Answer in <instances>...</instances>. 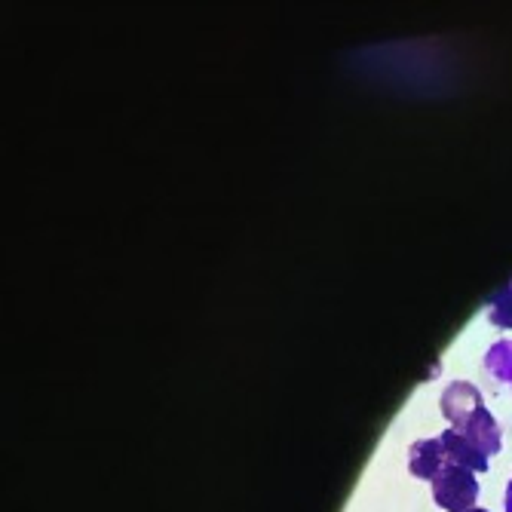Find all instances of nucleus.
Instances as JSON below:
<instances>
[{
	"mask_svg": "<svg viewBox=\"0 0 512 512\" xmlns=\"http://www.w3.org/2000/svg\"><path fill=\"white\" fill-rule=\"evenodd\" d=\"M467 512H488V509H479V506H473V509H467Z\"/></svg>",
	"mask_w": 512,
	"mask_h": 512,
	"instance_id": "6e6552de",
	"label": "nucleus"
},
{
	"mask_svg": "<svg viewBox=\"0 0 512 512\" xmlns=\"http://www.w3.org/2000/svg\"><path fill=\"white\" fill-rule=\"evenodd\" d=\"M439 439H442L445 451L451 454V460L460 463V467H467V470H473V473H485V470H488V457L479 454L467 439H460L454 430H445Z\"/></svg>",
	"mask_w": 512,
	"mask_h": 512,
	"instance_id": "20e7f679",
	"label": "nucleus"
},
{
	"mask_svg": "<svg viewBox=\"0 0 512 512\" xmlns=\"http://www.w3.org/2000/svg\"><path fill=\"white\" fill-rule=\"evenodd\" d=\"M442 414L448 421V430H454L460 439H467L479 454L488 460L500 451V427L494 414L485 408L482 393L467 381H451L442 393Z\"/></svg>",
	"mask_w": 512,
	"mask_h": 512,
	"instance_id": "f257e3e1",
	"label": "nucleus"
},
{
	"mask_svg": "<svg viewBox=\"0 0 512 512\" xmlns=\"http://www.w3.org/2000/svg\"><path fill=\"white\" fill-rule=\"evenodd\" d=\"M488 319L500 329H512V283L506 289H500L491 304H488Z\"/></svg>",
	"mask_w": 512,
	"mask_h": 512,
	"instance_id": "423d86ee",
	"label": "nucleus"
},
{
	"mask_svg": "<svg viewBox=\"0 0 512 512\" xmlns=\"http://www.w3.org/2000/svg\"><path fill=\"white\" fill-rule=\"evenodd\" d=\"M485 371L494 381H503L512 387V341H497L485 353Z\"/></svg>",
	"mask_w": 512,
	"mask_h": 512,
	"instance_id": "39448f33",
	"label": "nucleus"
},
{
	"mask_svg": "<svg viewBox=\"0 0 512 512\" xmlns=\"http://www.w3.org/2000/svg\"><path fill=\"white\" fill-rule=\"evenodd\" d=\"M433 500L448 512H467L479 500V482L476 473L460 467V463H448V467L433 479Z\"/></svg>",
	"mask_w": 512,
	"mask_h": 512,
	"instance_id": "f03ea898",
	"label": "nucleus"
},
{
	"mask_svg": "<svg viewBox=\"0 0 512 512\" xmlns=\"http://www.w3.org/2000/svg\"><path fill=\"white\" fill-rule=\"evenodd\" d=\"M506 512H512V479H509V488H506Z\"/></svg>",
	"mask_w": 512,
	"mask_h": 512,
	"instance_id": "0eeeda50",
	"label": "nucleus"
},
{
	"mask_svg": "<svg viewBox=\"0 0 512 512\" xmlns=\"http://www.w3.org/2000/svg\"><path fill=\"white\" fill-rule=\"evenodd\" d=\"M448 463H451V454L445 451L439 436L436 439H417L408 448V470H411V476L424 479V482H433Z\"/></svg>",
	"mask_w": 512,
	"mask_h": 512,
	"instance_id": "7ed1b4c3",
	"label": "nucleus"
}]
</instances>
